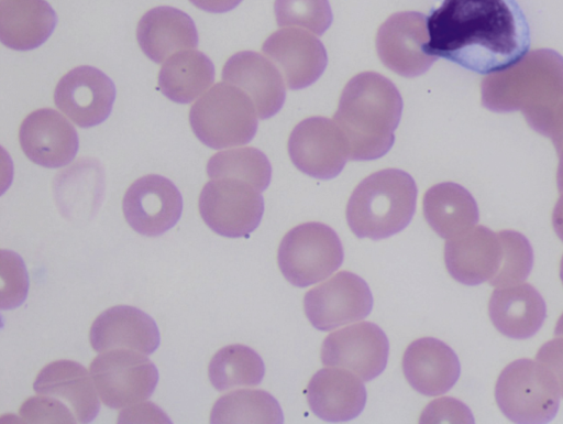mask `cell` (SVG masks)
Listing matches in <instances>:
<instances>
[{
	"label": "cell",
	"instance_id": "cell-2",
	"mask_svg": "<svg viewBox=\"0 0 563 424\" xmlns=\"http://www.w3.org/2000/svg\"><path fill=\"white\" fill-rule=\"evenodd\" d=\"M401 111V96L385 76L365 72L351 78L333 118L347 142L350 159L369 161L386 154Z\"/></svg>",
	"mask_w": 563,
	"mask_h": 424
},
{
	"label": "cell",
	"instance_id": "cell-35",
	"mask_svg": "<svg viewBox=\"0 0 563 424\" xmlns=\"http://www.w3.org/2000/svg\"><path fill=\"white\" fill-rule=\"evenodd\" d=\"M443 420L473 422L470 410L453 399H440L430 403L423 411L420 422Z\"/></svg>",
	"mask_w": 563,
	"mask_h": 424
},
{
	"label": "cell",
	"instance_id": "cell-31",
	"mask_svg": "<svg viewBox=\"0 0 563 424\" xmlns=\"http://www.w3.org/2000/svg\"><path fill=\"white\" fill-rule=\"evenodd\" d=\"M501 242V262L498 272L489 281L495 287L510 286L523 282L533 265V250L529 240L514 230L498 232Z\"/></svg>",
	"mask_w": 563,
	"mask_h": 424
},
{
	"label": "cell",
	"instance_id": "cell-32",
	"mask_svg": "<svg viewBox=\"0 0 563 424\" xmlns=\"http://www.w3.org/2000/svg\"><path fill=\"white\" fill-rule=\"evenodd\" d=\"M274 11L279 26H298L321 35L332 22L328 0H275Z\"/></svg>",
	"mask_w": 563,
	"mask_h": 424
},
{
	"label": "cell",
	"instance_id": "cell-3",
	"mask_svg": "<svg viewBox=\"0 0 563 424\" xmlns=\"http://www.w3.org/2000/svg\"><path fill=\"white\" fill-rule=\"evenodd\" d=\"M413 178L397 168L375 172L353 191L346 205V220L358 238L379 240L405 229L416 210Z\"/></svg>",
	"mask_w": 563,
	"mask_h": 424
},
{
	"label": "cell",
	"instance_id": "cell-28",
	"mask_svg": "<svg viewBox=\"0 0 563 424\" xmlns=\"http://www.w3.org/2000/svg\"><path fill=\"white\" fill-rule=\"evenodd\" d=\"M265 366L252 348L233 344L218 350L208 366L213 388L220 392L238 387H255L264 378Z\"/></svg>",
	"mask_w": 563,
	"mask_h": 424
},
{
	"label": "cell",
	"instance_id": "cell-13",
	"mask_svg": "<svg viewBox=\"0 0 563 424\" xmlns=\"http://www.w3.org/2000/svg\"><path fill=\"white\" fill-rule=\"evenodd\" d=\"M428 41L427 18L422 13L398 12L379 26L376 50L386 67L404 77H416L437 61L423 50Z\"/></svg>",
	"mask_w": 563,
	"mask_h": 424
},
{
	"label": "cell",
	"instance_id": "cell-17",
	"mask_svg": "<svg viewBox=\"0 0 563 424\" xmlns=\"http://www.w3.org/2000/svg\"><path fill=\"white\" fill-rule=\"evenodd\" d=\"M222 79L250 97L261 119L273 117L284 105L286 89L280 72L256 52L242 51L232 55L222 68Z\"/></svg>",
	"mask_w": 563,
	"mask_h": 424
},
{
	"label": "cell",
	"instance_id": "cell-41",
	"mask_svg": "<svg viewBox=\"0 0 563 424\" xmlns=\"http://www.w3.org/2000/svg\"><path fill=\"white\" fill-rule=\"evenodd\" d=\"M560 276H561V280H562V283H563V256H562L561 264H560Z\"/></svg>",
	"mask_w": 563,
	"mask_h": 424
},
{
	"label": "cell",
	"instance_id": "cell-4",
	"mask_svg": "<svg viewBox=\"0 0 563 424\" xmlns=\"http://www.w3.org/2000/svg\"><path fill=\"white\" fill-rule=\"evenodd\" d=\"M257 117L250 97L225 81L212 86L189 111L194 134L211 149L249 143L256 133Z\"/></svg>",
	"mask_w": 563,
	"mask_h": 424
},
{
	"label": "cell",
	"instance_id": "cell-19",
	"mask_svg": "<svg viewBox=\"0 0 563 424\" xmlns=\"http://www.w3.org/2000/svg\"><path fill=\"white\" fill-rule=\"evenodd\" d=\"M91 347L98 351L125 348L144 355L159 346L155 320L145 312L129 305H117L102 312L89 333Z\"/></svg>",
	"mask_w": 563,
	"mask_h": 424
},
{
	"label": "cell",
	"instance_id": "cell-1",
	"mask_svg": "<svg viewBox=\"0 0 563 424\" xmlns=\"http://www.w3.org/2000/svg\"><path fill=\"white\" fill-rule=\"evenodd\" d=\"M423 50L477 73L492 75L518 65L531 33L517 0H442L427 18Z\"/></svg>",
	"mask_w": 563,
	"mask_h": 424
},
{
	"label": "cell",
	"instance_id": "cell-6",
	"mask_svg": "<svg viewBox=\"0 0 563 424\" xmlns=\"http://www.w3.org/2000/svg\"><path fill=\"white\" fill-rule=\"evenodd\" d=\"M343 257L341 240L331 227L321 222H306L284 236L278 247L277 262L289 283L306 287L335 272Z\"/></svg>",
	"mask_w": 563,
	"mask_h": 424
},
{
	"label": "cell",
	"instance_id": "cell-39",
	"mask_svg": "<svg viewBox=\"0 0 563 424\" xmlns=\"http://www.w3.org/2000/svg\"><path fill=\"white\" fill-rule=\"evenodd\" d=\"M553 227L559 238L563 241V202H560L554 210Z\"/></svg>",
	"mask_w": 563,
	"mask_h": 424
},
{
	"label": "cell",
	"instance_id": "cell-27",
	"mask_svg": "<svg viewBox=\"0 0 563 424\" xmlns=\"http://www.w3.org/2000/svg\"><path fill=\"white\" fill-rule=\"evenodd\" d=\"M422 207L429 226L444 239L465 232L478 219L471 195L452 183L437 184L429 188L423 196Z\"/></svg>",
	"mask_w": 563,
	"mask_h": 424
},
{
	"label": "cell",
	"instance_id": "cell-8",
	"mask_svg": "<svg viewBox=\"0 0 563 424\" xmlns=\"http://www.w3.org/2000/svg\"><path fill=\"white\" fill-rule=\"evenodd\" d=\"M198 206L206 225L228 238L249 236L264 213L261 192L235 178L210 180L201 189Z\"/></svg>",
	"mask_w": 563,
	"mask_h": 424
},
{
	"label": "cell",
	"instance_id": "cell-40",
	"mask_svg": "<svg viewBox=\"0 0 563 424\" xmlns=\"http://www.w3.org/2000/svg\"><path fill=\"white\" fill-rule=\"evenodd\" d=\"M555 336H563V314L560 316V318L556 322L555 329H554Z\"/></svg>",
	"mask_w": 563,
	"mask_h": 424
},
{
	"label": "cell",
	"instance_id": "cell-9",
	"mask_svg": "<svg viewBox=\"0 0 563 424\" xmlns=\"http://www.w3.org/2000/svg\"><path fill=\"white\" fill-rule=\"evenodd\" d=\"M373 295L358 275L341 271L322 284L309 290L303 309L312 326L329 331L365 318L372 311Z\"/></svg>",
	"mask_w": 563,
	"mask_h": 424
},
{
	"label": "cell",
	"instance_id": "cell-26",
	"mask_svg": "<svg viewBox=\"0 0 563 424\" xmlns=\"http://www.w3.org/2000/svg\"><path fill=\"white\" fill-rule=\"evenodd\" d=\"M214 81L211 59L195 48L173 54L158 73V86L164 96L177 104H189Z\"/></svg>",
	"mask_w": 563,
	"mask_h": 424
},
{
	"label": "cell",
	"instance_id": "cell-10",
	"mask_svg": "<svg viewBox=\"0 0 563 424\" xmlns=\"http://www.w3.org/2000/svg\"><path fill=\"white\" fill-rule=\"evenodd\" d=\"M288 153L299 171L319 180L335 177L350 157L342 131L324 117L299 122L289 137Z\"/></svg>",
	"mask_w": 563,
	"mask_h": 424
},
{
	"label": "cell",
	"instance_id": "cell-18",
	"mask_svg": "<svg viewBox=\"0 0 563 424\" xmlns=\"http://www.w3.org/2000/svg\"><path fill=\"white\" fill-rule=\"evenodd\" d=\"M501 252L498 233L478 226L446 241L444 262L454 280L465 285H478L489 282L498 272Z\"/></svg>",
	"mask_w": 563,
	"mask_h": 424
},
{
	"label": "cell",
	"instance_id": "cell-37",
	"mask_svg": "<svg viewBox=\"0 0 563 424\" xmlns=\"http://www.w3.org/2000/svg\"><path fill=\"white\" fill-rule=\"evenodd\" d=\"M118 422H169L165 413L152 402L123 410Z\"/></svg>",
	"mask_w": 563,
	"mask_h": 424
},
{
	"label": "cell",
	"instance_id": "cell-30",
	"mask_svg": "<svg viewBox=\"0 0 563 424\" xmlns=\"http://www.w3.org/2000/svg\"><path fill=\"white\" fill-rule=\"evenodd\" d=\"M207 174L214 178H235L254 186L261 193L271 182L272 167L258 149L246 146L217 152L207 163Z\"/></svg>",
	"mask_w": 563,
	"mask_h": 424
},
{
	"label": "cell",
	"instance_id": "cell-23",
	"mask_svg": "<svg viewBox=\"0 0 563 424\" xmlns=\"http://www.w3.org/2000/svg\"><path fill=\"white\" fill-rule=\"evenodd\" d=\"M87 369L73 360H57L45 366L33 383L38 394L59 399L80 423L91 422L100 410L97 389Z\"/></svg>",
	"mask_w": 563,
	"mask_h": 424
},
{
	"label": "cell",
	"instance_id": "cell-11",
	"mask_svg": "<svg viewBox=\"0 0 563 424\" xmlns=\"http://www.w3.org/2000/svg\"><path fill=\"white\" fill-rule=\"evenodd\" d=\"M388 351V338L383 329L374 323L361 322L327 336L321 347V361L371 381L386 368Z\"/></svg>",
	"mask_w": 563,
	"mask_h": 424
},
{
	"label": "cell",
	"instance_id": "cell-7",
	"mask_svg": "<svg viewBox=\"0 0 563 424\" xmlns=\"http://www.w3.org/2000/svg\"><path fill=\"white\" fill-rule=\"evenodd\" d=\"M141 354L118 348L107 350L92 360L90 374L101 401L108 407L122 409L153 394L158 382V371Z\"/></svg>",
	"mask_w": 563,
	"mask_h": 424
},
{
	"label": "cell",
	"instance_id": "cell-12",
	"mask_svg": "<svg viewBox=\"0 0 563 424\" xmlns=\"http://www.w3.org/2000/svg\"><path fill=\"white\" fill-rule=\"evenodd\" d=\"M122 209L132 229L147 237H157L179 220L183 197L170 180L150 174L130 185L123 196Z\"/></svg>",
	"mask_w": 563,
	"mask_h": 424
},
{
	"label": "cell",
	"instance_id": "cell-29",
	"mask_svg": "<svg viewBox=\"0 0 563 424\" xmlns=\"http://www.w3.org/2000/svg\"><path fill=\"white\" fill-rule=\"evenodd\" d=\"M283 411L276 399L262 390H238L217 400L211 423H283Z\"/></svg>",
	"mask_w": 563,
	"mask_h": 424
},
{
	"label": "cell",
	"instance_id": "cell-34",
	"mask_svg": "<svg viewBox=\"0 0 563 424\" xmlns=\"http://www.w3.org/2000/svg\"><path fill=\"white\" fill-rule=\"evenodd\" d=\"M22 421L30 423H76L70 407L59 399L44 395L26 400L20 407Z\"/></svg>",
	"mask_w": 563,
	"mask_h": 424
},
{
	"label": "cell",
	"instance_id": "cell-22",
	"mask_svg": "<svg viewBox=\"0 0 563 424\" xmlns=\"http://www.w3.org/2000/svg\"><path fill=\"white\" fill-rule=\"evenodd\" d=\"M136 39L142 52L161 64L173 54L198 46V32L184 11L162 6L147 11L139 21Z\"/></svg>",
	"mask_w": 563,
	"mask_h": 424
},
{
	"label": "cell",
	"instance_id": "cell-36",
	"mask_svg": "<svg viewBox=\"0 0 563 424\" xmlns=\"http://www.w3.org/2000/svg\"><path fill=\"white\" fill-rule=\"evenodd\" d=\"M536 360L552 372L558 382L560 395L563 398V336H556L543 344Z\"/></svg>",
	"mask_w": 563,
	"mask_h": 424
},
{
	"label": "cell",
	"instance_id": "cell-24",
	"mask_svg": "<svg viewBox=\"0 0 563 424\" xmlns=\"http://www.w3.org/2000/svg\"><path fill=\"white\" fill-rule=\"evenodd\" d=\"M488 313L493 325L514 339L533 336L547 316L541 294L528 283L496 289L490 295Z\"/></svg>",
	"mask_w": 563,
	"mask_h": 424
},
{
	"label": "cell",
	"instance_id": "cell-38",
	"mask_svg": "<svg viewBox=\"0 0 563 424\" xmlns=\"http://www.w3.org/2000/svg\"><path fill=\"white\" fill-rule=\"evenodd\" d=\"M198 9L211 12L223 13L234 9L242 0H189Z\"/></svg>",
	"mask_w": 563,
	"mask_h": 424
},
{
	"label": "cell",
	"instance_id": "cell-21",
	"mask_svg": "<svg viewBox=\"0 0 563 424\" xmlns=\"http://www.w3.org/2000/svg\"><path fill=\"white\" fill-rule=\"evenodd\" d=\"M306 396L311 411L328 422L355 418L366 403L363 381L343 369L325 368L310 379Z\"/></svg>",
	"mask_w": 563,
	"mask_h": 424
},
{
	"label": "cell",
	"instance_id": "cell-14",
	"mask_svg": "<svg viewBox=\"0 0 563 424\" xmlns=\"http://www.w3.org/2000/svg\"><path fill=\"white\" fill-rule=\"evenodd\" d=\"M115 99L113 81L93 66H78L66 73L54 91L56 107L80 128L103 122Z\"/></svg>",
	"mask_w": 563,
	"mask_h": 424
},
{
	"label": "cell",
	"instance_id": "cell-20",
	"mask_svg": "<svg viewBox=\"0 0 563 424\" xmlns=\"http://www.w3.org/2000/svg\"><path fill=\"white\" fill-rule=\"evenodd\" d=\"M408 383L419 393L435 396L448 392L460 377V361L443 341L424 337L412 341L402 357Z\"/></svg>",
	"mask_w": 563,
	"mask_h": 424
},
{
	"label": "cell",
	"instance_id": "cell-33",
	"mask_svg": "<svg viewBox=\"0 0 563 424\" xmlns=\"http://www.w3.org/2000/svg\"><path fill=\"white\" fill-rule=\"evenodd\" d=\"M0 307L12 309L20 306L27 295L29 276L22 258L10 250L0 252Z\"/></svg>",
	"mask_w": 563,
	"mask_h": 424
},
{
	"label": "cell",
	"instance_id": "cell-5",
	"mask_svg": "<svg viewBox=\"0 0 563 424\" xmlns=\"http://www.w3.org/2000/svg\"><path fill=\"white\" fill-rule=\"evenodd\" d=\"M495 399L507 418L516 423H547L556 414L560 390L552 372L539 361L518 359L499 374Z\"/></svg>",
	"mask_w": 563,
	"mask_h": 424
},
{
	"label": "cell",
	"instance_id": "cell-25",
	"mask_svg": "<svg viewBox=\"0 0 563 424\" xmlns=\"http://www.w3.org/2000/svg\"><path fill=\"white\" fill-rule=\"evenodd\" d=\"M56 23L57 15L45 0H0V40L9 48L38 47Z\"/></svg>",
	"mask_w": 563,
	"mask_h": 424
},
{
	"label": "cell",
	"instance_id": "cell-15",
	"mask_svg": "<svg viewBox=\"0 0 563 424\" xmlns=\"http://www.w3.org/2000/svg\"><path fill=\"white\" fill-rule=\"evenodd\" d=\"M19 141L29 160L47 168L69 164L79 146L75 127L51 108L37 109L25 117L20 126Z\"/></svg>",
	"mask_w": 563,
	"mask_h": 424
},
{
	"label": "cell",
	"instance_id": "cell-16",
	"mask_svg": "<svg viewBox=\"0 0 563 424\" xmlns=\"http://www.w3.org/2000/svg\"><path fill=\"white\" fill-rule=\"evenodd\" d=\"M290 89L313 84L323 73L328 57L323 44L312 34L294 28L271 34L262 46Z\"/></svg>",
	"mask_w": 563,
	"mask_h": 424
}]
</instances>
